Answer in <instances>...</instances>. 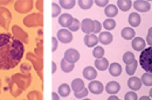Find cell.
Here are the masks:
<instances>
[{"mask_svg": "<svg viewBox=\"0 0 152 100\" xmlns=\"http://www.w3.org/2000/svg\"><path fill=\"white\" fill-rule=\"evenodd\" d=\"M133 8L137 11V12H149L150 8H151V5L149 1H145V0H137L133 2Z\"/></svg>", "mask_w": 152, "mask_h": 100, "instance_id": "7", "label": "cell"}, {"mask_svg": "<svg viewBox=\"0 0 152 100\" xmlns=\"http://www.w3.org/2000/svg\"><path fill=\"white\" fill-rule=\"evenodd\" d=\"M132 6V1L131 0H118L117 1V8L123 11V12H128Z\"/></svg>", "mask_w": 152, "mask_h": 100, "instance_id": "19", "label": "cell"}, {"mask_svg": "<svg viewBox=\"0 0 152 100\" xmlns=\"http://www.w3.org/2000/svg\"><path fill=\"white\" fill-rule=\"evenodd\" d=\"M81 30L86 35L93 34L94 30H95V22L91 20V19H84V20L81 22Z\"/></svg>", "mask_w": 152, "mask_h": 100, "instance_id": "4", "label": "cell"}, {"mask_svg": "<svg viewBox=\"0 0 152 100\" xmlns=\"http://www.w3.org/2000/svg\"><path fill=\"white\" fill-rule=\"evenodd\" d=\"M125 100H138V96L134 91H130L125 93Z\"/></svg>", "mask_w": 152, "mask_h": 100, "instance_id": "34", "label": "cell"}, {"mask_svg": "<svg viewBox=\"0 0 152 100\" xmlns=\"http://www.w3.org/2000/svg\"><path fill=\"white\" fill-rule=\"evenodd\" d=\"M77 4L80 6V8H82V9H89V8H91L94 1L93 0H78Z\"/></svg>", "mask_w": 152, "mask_h": 100, "instance_id": "29", "label": "cell"}, {"mask_svg": "<svg viewBox=\"0 0 152 100\" xmlns=\"http://www.w3.org/2000/svg\"><path fill=\"white\" fill-rule=\"evenodd\" d=\"M73 21H74L73 15H70V14H68V13H63V14H61L60 18H58V23H60V26H61V27H64V29L69 28V27L72 26Z\"/></svg>", "mask_w": 152, "mask_h": 100, "instance_id": "8", "label": "cell"}, {"mask_svg": "<svg viewBox=\"0 0 152 100\" xmlns=\"http://www.w3.org/2000/svg\"><path fill=\"white\" fill-rule=\"evenodd\" d=\"M121 90V85L117 81H109L105 85V92L109 93L110 96H116Z\"/></svg>", "mask_w": 152, "mask_h": 100, "instance_id": "9", "label": "cell"}, {"mask_svg": "<svg viewBox=\"0 0 152 100\" xmlns=\"http://www.w3.org/2000/svg\"><path fill=\"white\" fill-rule=\"evenodd\" d=\"M0 90H1V80H0Z\"/></svg>", "mask_w": 152, "mask_h": 100, "instance_id": "45", "label": "cell"}, {"mask_svg": "<svg viewBox=\"0 0 152 100\" xmlns=\"http://www.w3.org/2000/svg\"><path fill=\"white\" fill-rule=\"evenodd\" d=\"M131 47L136 51H143L146 48V41L143 37H134L131 42Z\"/></svg>", "mask_w": 152, "mask_h": 100, "instance_id": "10", "label": "cell"}, {"mask_svg": "<svg viewBox=\"0 0 152 100\" xmlns=\"http://www.w3.org/2000/svg\"><path fill=\"white\" fill-rule=\"evenodd\" d=\"M138 62L137 60H134L133 63L131 64H129V65H126L125 66V72L129 75V76H133V73L136 72V70H137V66H138Z\"/></svg>", "mask_w": 152, "mask_h": 100, "instance_id": "26", "label": "cell"}, {"mask_svg": "<svg viewBox=\"0 0 152 100\" xmlns=\"http://www.w3.org/2000/svg\"><path fill=\"white\" fill-rule=\"evenodd\" d=\"M56 39L60 41L61 43H69V42L73 41V34H72L70 30L62 28V29H60V30L57 32Z\"/></svg>", "mask_w": 152, "mask_h": 100, "instance_id": "3", "label": "cell"}, {"mask_svg": "<svg viewBox=\"0 0 152 100\" xmlns=\"http://www.w3.org/2000/svg\"><path fill=\"white\" fill-rule=\"evenodd\" d=\"M142 83L145 85V86H152V75L151 73H144L143 76H142Z\"/></svg>", "mask_w": 152, "mask_h": 100, "instance_id": "30", "label": "cell"}, {"mask_svg": "<svg viewBox=\"0 0 152 100\" xmlns=\"http://www.w3.org/2000/svg\"><path fill=\"white\" fill-rule=\"evenodd\" d=\"M117 13H118V8L115 5H108L104 8V14H105V17H108V19L115 18L117 15Z\"/></svg>", "mask_w": 152, "mask_h": 100, "instance_id": "18", "label": "cell"}, {"mask_svg": "<svg viewBox=\"0 0 152 100\" xmlns=\"http://www.w3.org/2000/svg\"><path fill=\"white\" fill-rule=\"evenodd\" d=\"M121 35H122V37L124 40H133L134 36H136V32H134V29L131 28V27H125V28L122 29Z\"/></svg>", "mask_w": 152, "mask_h": 100, "instance_id": "14", "label": "cell"}, {"mask_svg": "<svg viewBox=\"0 0 152 100\" xmlns=\"http://www.w3.org/2000/svg\"><path fill=\"white\" fill-rule=\"evenodd\" d=\"M78 29H81V23H80V21L77 20L76 18H74V21H73L72 26L68 28V30H70V32H77Z\"/></svg>", "mask_w": 152, "mask_h": 100, "instance_id": "32", "label": "cell"}, {"mask_svg": "<svg viewBox=\"0 0 152 100\" xmlns=\"http://www.w3.org/2000/svg\"><path fill=\"white\" fill-rule=\"evenodd\" d=\"M95 22V30H94V33L96 34H101V29H102V23L99 22V21H94Z\"/></svg>", "mask_w": 152, "mask_h": 100, "instance_id": "37", "label": "cell"}, {"mask_svg": "<svg viewBox=\"0 0 152 100\" xmlns=\"http://www.w3.org/2000/svg\"><path fill=\"white\" fill-rule=\"evenodd\" d=\"M108 100H121L117 96H110L109 98H108Z\"/></svg>", "mask_w": 152, "mask_h": 100, "instance_id": "41", "label": "cell"}, {"mask_svg": "<svg viewBox=\"0 0 152 100\" xmlns=\"http://www.w3.org/2000/svg\"><path fill=\"white\" fill-rule=\"evenodd\" d=\"M149 94H150V98L152 99V88L150 90V91H149Z\"/></svg>", "mask_w": 152, "mask_h": 100, "instance_id": "43", "label": "cell"}, {"mask_svg": "<svg viewBox=\"0 0 152 100\" xmlns=\"http://www.w3.org/2000/svg\"><path fill=\"white\" fill-rule=\"evenodd\" d=\"M88 93H89V90H88V88H84V90H82V91H80V92H75L74 96H75V98L83 99V98H87Z\"/></svg>", "mask_w": 152, "mask_h": 100, "instance_id": "33", "label": "cell"}, {"mask_svg": "<svg viewBox=\"0 0 152 100\" xmlns=\"http://www.w3.org/2000/svg\"><path fill=\"white\" fill-rule=\"evenodd\" d=\"M93 56L95 57L96 60H99V58H103L104 57V49L103 47H95L94 50H93Z\"/></svg>", "mask_w": 152, "mask_h": 100, "instance_id": "27", "label": "cell"}, {"mask_svg": "<svg viewBox=\"0 0 152 100\" xmlns=\"http://www.w3.org/2000/svg\"><path fill=\"white\" fill-rule=\"evenodd\" d=\"M136 60L134 58V55H133V53L131 51H126L124 55H123V62L126 64V65H129V64H131Z\"/></svg>", "mask_w": 152, "mask_h": 100, "instance_id": "28", "label": "cell"}, {"mask_svg": "<svg viewBox=\"0 0 152 100\" xmlns=\"http://www.w3.org/2000/svg\"><path fill=\"white\" fill-rule=\"evenodd\" d=\"M64 60L68 63L75 64L76 62L80 60V53L76 49H68L64 51Z\"/></svg>", "mask_w": 152, "mask_h": 100, "instance_id": "6", "label": "cell"}, {"mask_svg": "<svg viewBox=\"0 0 152 100\" xmlns=\"http://www.w3.org/2000/svg\"><path fill=\"white\" fill-rule=\"evenodd\" d=\"M70 90H72V87L68 84H61L58 86L57 92H58V96L60 97H68L70 94Z\"/></svg>", "mask_w": 152, "mask_h": 100, "instance_id": "22", "label": "cell"}, {"mask_svg": "<svg viewBox=\"0 0 152 100\" xmlns=\"http://www.w3.org/2000/svg\"><path fill=\"white\" fill-rule=\"evenodd\" d=\"M52 43H53L52 50H53V51H56V49H57V39L56 37H53V39H52Z\"/></svg>", "mask_w": 152, "mask_h": 100, "instance_id": "38", "label": "cell"}, {"mask_svg": "<svg viewBox=\"0 0 152 100\" xmlns=\"http://www.w3.org/2000/svg\"><path fill=\"white\" fill-rule=\"evenodd\" d=\"M139 65L148 73L152 75V47L145 48L139 55Z\"/></svg>", "mask_w": 152, "mask_h": 100, "instance_id": "2", "label": "cell"}, {"mask_svg": "<svg viewBox=\"0 0 152 100\" xmlns=\"http://www.w3.org/2000/svg\"><path fill=\"white\" fill-rule=\"evenodd\" d=\"M95 4L97 5V6H99V7H107L108 5H109V1L108 0H96Z\"/></svg>", "mask_w": 152, "mask_h": 100, "instance_id": "36", "label": "cell"}, {"mask_svg": "<svg viewBox=\"0 0 152 100\" xmlns=\"http://www.w3.org/2000/svg\"><path fill=\"white\" fill-rule=\"evenodd\" d=\"M58 5L63 9H72V8H74V6L76 5V1L75 0H60Z\"/></svg>", "mask_w": 152, "mask_h": 100, "instance_id": "23", "label": "cell"}, {"mask_svg": "<svg viewBox=\"0 0 152 100\" xmlns=\"http://www.w3.org/2000/svg\"><path fill=\"white\" fill-rule=\"evenodd\" d=\"M70 87H72V90L74 91V93H75V92H80V91H82V90L86 88V87H84V83H83V80L80 79V78H76V79L73 80Z\"/></svg>", "mask_w": 152, "mask_h": 100, "instance_id": "20", "label": "cell"}, {"mask_svg": "<svg viewBox=\"0 0 152 100\" xmlns=\"http://www.w3.org/2000/svg\"><path fill=\"white\" fill-rule=\"evenodd\" d=\"M52 100H60L58 93H56V92H53V93H52Z\"/></svg>", "mask_w": 152, "mask_h": 100, "instance_id": "39", "label": "cell"}, {"mask_svg": "<svg viewBox=\"0 0 152 100\" xmlns=\"http://www.w3.org/2000/svg\"><path fill=\"white\" fill-rule=\"evenodd\" d=\"M140 15L138 14V13H131L130 15H129V23H130V26L131 27H138L139 24H140Z\"/></svg>", "mask_w": 152, "mask_h": 100, "instance_id": "21", "label": "cell"}, {"mask_svg": "<svg viewBox=\"0 0 152 100\" xmlns=\"http://www.w3.org/2000/svg\"><path fill=\"white\" fill-rule=\"evenodd\" d=\"M83 77L88 80H95V78L97 77V70L94 66H87L83 69Z\"/></svg>", "mask_w": 152, "mask_h": 100, "instance_id": "11", "label": "cell"}, {"mask_svg": "<svg viewBox=\"0 0 152 100\" xmlns=\"http://www.w3.org/2000/svg\"><path fill=\"white\" fill-rule=\"evenodd\" d=\"M88 90L90 93L93 94H101L103 91H104V86L101 81L98 80H91L89 84H88Z\"/></svg>", "mask_w": 152, "mask_h": 100, "instance_id": "5", "label": "cell"}, {"mask_svg": "<svg viewBox=\"0 0 152 100\" xmlns=\"http://www.w3.org/2000/svg\"><path fill=\"white\" fill-rule=\"evenodd\" d=\"M25 54V45L8 33L0 34V70L15 68Z\"/></svg>", "mask_w": 152, "mask_h": 100, "instance_id": "1", "label": "cell"}, {"mask_svg": "<svg viewBox=\"0 0 152 100\" xmlns=\"http://www.w3.org/2000/svg\"><path fill=\"white\" fill-rule=\"evenodd\" d=\"M98 42H101L102 44H110L113 42V35L110 32H101L99 36H98Z\"/></svg>", "mask_w": 152, "mask_h": 100, "instance_id": "15", "label": "cell"}, {"mask_svg": "<svg viewBox=\"0 0 152 100\" xmlns=\"http://www.w3.org/2000/svg\"><path fill=\"white\" fill-rule=\"evenodd\" d=\"M55 71H56V63L53 62L52 63V73H55Z\"/></svg>", "mask_w": 152, "mask_h": 100, "instance_id": "40", "label": "cell"}, {"mask_svg": "<svg viewBox=\"0 0 152 100\" xmlns=\"http://www.w3.org/2000/svg\"><path fill=\"white\" fill-rule=\"evenodd\" d=\"M108 70H109V73H110L111 76H114V77H118V76L122 73V66H121V64H118L117 62H114L113 64H110Z\"/></svg>", "mask_w": 152, "mask_h": 100, "instance_id": "17", "label": "cell"}, {"mask_svg": "<svg viewBox=\"0 0 152 100\" xmlns=\"http://www.w3.org/2000/svg\"><path fill=\"white\" fill-rule=\"evenodd\" d=\"M146 44L152 47V27H150L149 32H148V36H146Z\"/></svg>", "mask_w": 152, "mask_h": 100, "instance_id": "35", "label": "cell"}, {"mask_svg": "<svg viewBox=\"0 0 152 100\" xmlns=\"http://www.w3.org/2000/svg\"><path fill=\"white\" fill-rule=\"evenodd\" d=\"M82 100H91V99H89V98H83Z\"/></svg>", "mask_w": 152, "mask_h": 100, "instance_id": "44", "label": "cell"}, {"mask_svg": "<svg viewBox=\"0 0 152 100\" xmlns=\"http://www.w3.org/2000/svg\"><path fill=\"white\" fill-rule=\"evenodd\" d=\"M83 41L88 48H95L97 47V43H98V36H96V34H89V35L84 36Z\"/></svg>", "mask_w": 152, "mask_h": 100, "instance_id": "13", "label": "cell"}, {"mask_svg": "<svg viewBox=\"0 0 152 100\" xmlns=\"http://www.w3.org/2000/svg\"><path fill=\"white\" fill-rule=\"evenodd\" d=\"M60 66H61V70H62L63 72H66V73H69V72H72V71L74 70V64L68 63V62L64 60V58L61 60Z\"/></svg>", "mask_w": 152, "mask_h": 100, "instance_id": "24", "label": "cell"}, {"mask_svg": "<svg viewBox=\"0 0 152 100\" xmlns=\"http://www.w3.org/2000/svg\"><path fill=\"white\" fill-rule=\"evenodd\" d=\"M138 100H151V98L150 97H146V96H143V97H140Z\"/></svg>", "mask_w": 152, "mask_h": 100, "instance_id": "42", "label": "cell"}, {"mask_svg": "<svg viewBox=\"0 0 152 100\" xmlns=\"http://www.w3.org/2000/svg\"><path fill=\"white\" fill-rule=\"evenodd\" d=\"M102 26L105 28V30L107 32H109V30H113L116 28V21L114 19H105L104 22L102 23Z\"/></svg>", "mask_w": 152, "mask_h": 100, "instance_id": "25", "label": "cell"}, {"mask_svg": "<svg viewBox=\"0 0 152 100\" xmlns=\"http://www.w3.org/2000/svg\"><path fill=\"white\" fill-rule=\"evenodd\" d=\"M142 80L138 77H134V76H131L129 80H128V86L130 87L131 91H138L140 87H142Z\"/></svg>", "mask_w": 152, "mask_h": 100, "instance_id": "12", "label": "cell"}, {"mask_svg": "<svg viewBox=\"0 0 152 100\" xmlns=\"http://www.w3.org/2000/svg\"><path fill=\"white\" fill-rule=\"evenodd\" d=\"M109 65H110L109 60L104 58V57L95 60V68L99 71H105L107 69H109Z\"/></svg>", "mask_w": 152, "mask_h": 100, "instance_id": "16", "label": "cell"}, {"mask_svg": "<svg viewBox=\"0 0 152 100\" xmlns=\"http://www.w3.org/2000/svg\"><path fill=\"white\" fill-rule=\"evenodd\" d=\"M61 7H60V5L56 4V2H53L52 4V17L53 18H56L58 15H61Z\"/></svg>", "mask_w": 152, "mask_h": 100, "instance_id": "31", "label": "cell"}]
</instances>
